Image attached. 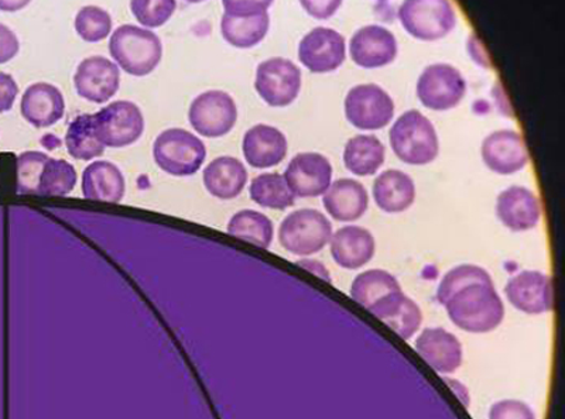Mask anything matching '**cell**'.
Returning <instances> with one entry per match:
<instances>
[{
    "label": "cell",
    "instance_id": "5b68a950",
    "mask_svg": "<svg viewBox=\"0 0 565 419\" xmlns=\"http://www.w3.org/2000/svg\"><path fill=\"white\" fill-rule=\"evenodd\" d=\"M332 237V225L324 214L316 210L292 212L281 222L280 245L296 256L318 254Z\"/></svg>",
    "mask_w": 565,
    "mask_h": 419
},
{
    "label": "cell",
    "instance_id": "60d3db41",
    "mask_svg": "<svg viewBox=\"0 0 565 419\" xmlns=\"http://www.w3.org/2000/svg\"><path fill=\"white\" fill-rule=\"evenodd\" d=\"M19 49L18 35L8 26L0 23V64L8 63L10 60L17 57Z\"/></svg>",
    "mask_w": 565,
    "mask_h": 419
},
{
    "label": "cell",
    "instance_id": "d6986e66",
    "mask_svg": "<svg viewBox=\"0 0 565 419\" xmlns=\"http://www.w3.org/2000/svg\"><path fill=\"white\" fill-rule=\"evenodd\" d=\"M416 351L424 362L440 375H451L462 363L461 342L443 327L424 330L417 337Z\"/></svg>",
    "mask_w": 565,
    "mask_h": 419
},
{
    "label": "cell",
    "instance_id": "2e32d148",
    "mask_svg": "<svg viewBox=\"0 0 565 419\" xmlns=\"http://www.w3.org/2000/svg\"><path fill=\"white\" fill-rule=\"evenodd\" d=\"M119 80L118 65L100 55L85 58L74 75V85L79 97L95 104L108 103L118 93Z\"/></svg>",
    "mask_w": 565,
    "mask_h": 419
},
{
    "label": "cell",
    "instance_id": "5bb4252c",
    "mask_svg": "<svg viewBox=\"0 0 565 419\" xmlns=\"http://www.w3.org/2000/svg\"><path fill=\"white\" fill-rule=\"evenodd\" d=\"M285 180L292 195L316 198L330 189L332 165L320 153H300L287 165Z\"/></svg>",
    "mask_w": 565,
    "mask_h": 419
},
{
    "label": "cell",
    "instance_id": "8992f818",
    "mask_svg": "<svg viewBox=\"0 0 565 419\" xmlns=\"http://www.w3.org/2000/svg\"><path fill=\"white\" fill-rule=\"evenodd\" d=\"M271 2H224L221 32L234 47L250 49L269 32Z\"/></svg>",
    "mask_w": 565,
    "mask_h": 419
},
{
    "label": "cell",
    "instance_id": "6da1fadb",
    "mask_svg": "<svg viewBox=\"0 0 565 419\" xmlns=\"http://www.w3.org/2000/svg\"><path fill=\"white\" fill-rule=\"evenodd\" d=\"M454 325L469 333L497 330L504 318L502 298L493 282H472L444 302Z\"/></svg>",
    "mask_w": 565,
    "mask_h": 419
},
{
    "label": "cell",
    "instance_id": "603a6c76",
    "mask_svg": "<svg viewBox=\"0 0 565 419\" xmlns=\"http://www.w3.org/2000/svg\"><path fill=\"white\" fill-rule=\"evenodd\" d=\"M23 118L35 128H49L63 118L65 103L62 90L52 84L30 85L20 105Z\"/></svg>",
    "mask_w": 565,
    "mask_h": 419
},
{
    "label": "cell",
    "instance_id": "f6af8a7d",
    "mask_svg": "<svg viewBox=\"0 0 565 419\" xmlns=\"http://www.w3.org/2000/svg\"><path fill=\"white\" fill-rule=\"evenodd\" d=\"M28 2H0V10H8V12H14V10L26 7Z\"/></svg>",
    "mask_w": 565,
    "mask_h": 419
},
{
    "label": "cell",
    "instance_id": "f35d334b",
    "mask_svg": "<svg viewBox=\"0 0 565 419\" xmlns=\"http://www.w3.org/2000/svg\"><path fill=\"white\" fill-rule=\"evenodd\" d=\"M489 419H536V416L526 402L503 400L493 404Z\"/></svg>",
    "mask_w": 565,
    "mask_h": 419
},
{
    "label": "cell",
    "instance_id": "ba28073f",
    "mask_svg": "<svg viewBox=\"0 0 565 419\" xmlns=\"http://www.w3.org/2000/svg\"><path fill=\"white\" fill-rule=\"evenodd\" d=\"M95 133L109 148H125L143 135L145 119L140 109L129 100H116L94 115Z\"/></svg>",
    "mask_w": 565,
    "mask_h": 419
},
{
    "label": "cell",
    "instance_id": "277c9868",
    "mask_svg": "<svg viewBox=\"0 0 565 419\" xmlns=\"http://www.w3.org/2000/svg\"><path fill=\"white\" fill-rule=\"evenodd\" d=\"M203 140L184 129H169L159 135L153 146L156 163L166 173L175 176L193 175L204 164Z\"/></svg>",
    "mask_w": 565,
    "mask_h": 419
},
{
    "label": "cell",
    "instance_id": "e575fe53",
    "mask_svg": "<svg viewBox=\"0 0 565 419\" xmlns=\"http://www.w3.org/2000/svg\"><path fill=\"white\" fill-rule=\"evenodd\" d=\"M49 155L40 151H26L17 160V191L22 195H39L40 179Z\"/></svg>",
    "mask_w": 565,
    "mask_h": 419
},
{
    "label": "cell",
    "instance_id": "7402d4cb",
    "mask_svg": "<svg viewBox=\"0 0 565 419\" xmlns=\"http://www.w3.org/2000/svg\"><path fill=\"white\" fill-rule=\"evenodd\" d=\"M242 149L249 165L255 169H270L285 160L287 139L274 126L256 125L246 131Z\"/></svg>",
    "mask_w": 565,
    "mask_h": 419
},
{
    "label": "cell",
    "instance_id": "ffe728a7",
    "mask_svg": "<svg viewBox=\"0 0 565 419\" xmlns=\"http://www.w3.org/2000/svg\"><path fill=\"white\" fill-rule=\"evenodd\" d=\"M497 215L508 229L524 232L537 226L542 218V206L532 191L514 185L499 194Z\"/></svg>",
    "mask_w": 565,
    "mask_h": 419
},
{
    "label": "cell",
    "instance_id": "83f0119b",
    "mask_svg": "<svg viewBox=\"0 0 565 419\" xmlns=\"http://www.w3.org/2000/svg\"><path fill=\"white\" fill-rule=\"evenodd\" d=\"M83 194L87 200L120 202L125 195L124 174L108 161H95L84 170Z\"/></svg>",
    "mask_w": 565,
    "mask_h": 419
},
{
    "label": "cell",
    "instance_id": "1f68e13d",
    "mask_svg": "<svg viewBox=\"0 0 565 419\" xmlns=\"http://www.w3.org/2000/svg\"><path fill=\"white\" fill-rule=\"evenodd\" d=\"M228 234L267 249L274 240V224L260 212L245 210L232 216Z\"/></svg>",
    "mask_w": 565,
    "mask_h": 419
},
{
    "label": "cell",
    "instance_id": "f546056e",
    "mask_svg": "<svg viewBox=\"0 0 565 419\" xmlns=\"http://www.w3.org/2000/svg\"><path fill=\"white\" fill-rule=\"evenodd\" d=\"M401 284L391 272L375 269L362 272L356 276L351 286L352 300L358 304L370 310L383 297L392 294V292L401 291Z\"/></svg>",
    "mask_w": 565,
    "mask_h": 419
},
{
    "label": "cell",
    "instance_id": "7bdbcfd3",
    "mask_svg": "<svg viewBox=\"0 0 565 419\" xmlns=\"http://www.w3.org/2000/svg\"><path fill=\"white\" fill-rule=\"evenodd\" d=\"M299 266L305 267V269L312 272L318 277H321L322 280L331 282L330 271L327 270V267L322 265L321 261L318 260H300Z\"/></svg>",
    "mask_w": 565,
    "mask_h": 419
},
{
    "label": "cell",
    "instance_id": "d590c367",
    "mask_svg": "<svg viewBox=\"0 0 565 419\" xmlns=\"http://www.w3.org/2000/svg\"><path fill=\"white\" fill-rule=\"evenodd\" d=\"M75 30L85 42L97 43L108 37L113 30V18L103 8L85 7L75 18Z\"/></svg>",
    "mask_w": 565,
    "mask_h": 419
},
{
    "label": "cell",
    "instance_id": "484cf974",
    "mask_svg": "<svg viewBox=\"0 0 565 419\" xmlns=\"http://www.w3.org/2000/svg\"><path fill=\"white\" fill-rule=\"evenodd\" d=\"M373 198L387 214L405 212L416 198L415 181L401 170L383 171L373 184Z\"/></svg>",
    "mask_w": 565,
    "mask_h": 419
},
{
    "label": "cell",
    "instance_id": "3957f363",
    "mask_svg": "<svg viewBox=\"0 0 565 419\" xmlns=\"http://www.w3.org/2000/svg\"><path fill=\"white\" fill-rule=\"evenodd\" d=\"M109 52L126 73L143 77L158 67L163 47L150 30L125 24L110 35Z\"/></svg>",
    "mask_w": 565,
    "mask_h": 419
},
{
    "label": "cell",
    "instance_id": "d6a6232c",
    "mask_svg": "<svg viewBox=\"0 0 565 419\" xmlns=\"http://www.w3.org/2000/svg\"><path fill=\"white\" fill-rule=\"evenodd\" d=\"M250 198L264 208L279 211L290 208L296 201L285 176L277 173L257 175L250 184Z\"/></svg>",
    "mask_w": 565,
    "mask_h": 419
},
{
    "label": "cell",
    "instance_id": "8fae6325",
    "mask_svg": "<svg viewBox=\"0 0 565 419\" xmlns=\"http://www.w3.org/2000/svg\"><path fill=\"white\" fill-rule=\"evenodd\" d=\"M255 88L267 105L282 108L299 97L301 71L290 60H266L257 67Z\"/></svg>",
    "mask_w": 565,
    "mask_h": 419
},
{
    "label": "cell",
    "instance_id": "d4e9b609",
    "mask_svg": "<svg viewBox=\"0 0 565 419\" xmlns=\"http://www.w3.org/2000/svg\"><path fill=\"white\" fill-rule=\"evenodd\" d=\"M370 205L366 189L356 180L341 179L332 183L324 194V206L335 221L360 219Z\"/></svg>",
    "mask_w": 565,
    "mask_h": 419
},
{
    "label": "cell",
    "instance_id": "9c48e42d",
    "mask_svg": "<svg viewBox=\"0 0 565 419\" xmlns=\"http://www.w3.org/2000/svg\"><path fill=\"white\" fill-rule=\"evenodd\" d=\"M395 104L380 85L362 84L353 87L345 98L348 122L362 130H377L391 123Z\"/></svg>",
    "mask_w": 565,
    "mask_h": 419
},
{
    "label": "cell",
    "instance_id": "836d02e7",
    "mask_svg": "<svg viewBox=\"0 0 565 419\" xmlns=\"http://www.w3.org/2000/svg\"><path fill=\"white\" fill-rule=\"evenodd\" d=\"M77 184V173L73 165L65 160L50 159L40 179L39 195L65 196Z\"/></svg>",
    "mask_w": 565,
    "mask_h": 419
},
{
    "label": "cell",
    "instance_id": "30bf717a",
    "mask_svg": "<svg viewBox=\"0 0 565 419\" xmlns=\"http://www.w3.org/2000/svg\"><path fill=\"white\" fill-rule=\"evenodd\" d=\"M466 93V79L450 64H433L423 71L417 80V97L427 109L456 108Z\"/></svg>",
    "mask_w": 565,
    "mask_h": 419
},
{
    "label": "cell",
    "instance_id": "52a82bcc",
    "mask_svg": "<svg viewBox=\"0 0 565 419\" xmlns=\"http://www.w3.org/2000/svg\"><path fill=\"white\" fill-rule=\"evenodd\" d=\"M398 19L413 37L434 42L452 32L457 17L450 3L443 0H412L398 9Z\"/></svg>",
    "mask_w": 565,
    "mask_h": 419
},
{
    "label": "cell",
    "instance_id": "7c38bea8",
    "mask_svg": "<svg viewBox=\"0 0 565 419\" xmlns=\"http://www.w3.org/2000/svg\"><path fill=\"white\" fill-rule=\"evenodd\" d=\"M189 119L201 136L221 138L234 129L238 119V108L231 95L222 90H209L193 100Z\"/></svg>",
    "mask_w": 565,
    "mask_h": 419
},
{
    "label": "cell",
    "instance_id": "4fadbf2b",
    "mask_svg": "<svg viewBox=\"0 0 565 419\" xmlns=\"http://www.w3.org/2000/svg\"><path fill=\"white\" fill-rule=\"evenodd\" d=\"M344 35L334 29L316 28L302 37L299 58L311 73L326 74L340 68L345 62Z\"/></svg>",
    "mask_w": 565,
    "mask_h": 419
},
{
    "label": "cell",
    "instance_id": "b9f144b4",
    "mask_svg": "<svg viewBox=\"0 0 565 419\" xmlns=\"http://www.w3.org/2000/svg\"><path fill=\"white\" fill-rule=\"evenodd\" d=\"M341 2H301V7L309 12L310 17L316 19H328L334 17Z\"/></svg>",
    "mask_w": 565,
    "mask_h": 419
},
{
    "label": "cell",
    "instance_id": "9a60e30c",
    "mask_svg": "<svg viewBox=\"0 0 565 419\" xmlns=\"http://www.w3.org/2000/svg\"><path fill=\"white\" fill-rule=\"evenodd\" d=\"M504 294H507L509 302L524 314L540 315L553 310L552 279L544 272H519L508 281L507 287H504Z\"/></svg>",
    "mask_w": 565,
    "mask_h": 419
},
{
    "label": "cell",
    "instance_id": "ab89813d",
    "mask_svg": "<svg viewBox=\"0 0 565 419\" xmlns=\"http://www.w3.org/2000/svg\"><path fill=\"white\" fill-rule=\"evenodd\" d=\"M18 94L19 87L12 75L0 73V114L13 108Z\"/></svg>",
    "mask_w": 565,
    "mask_h": 419
},
{
    "label": "cell",
    "instance_id": "4316f807",
    "mask_svg": "<svg viewBox=\"0 0 565 419\" xmlns=\"http://www.w3.org/2000/svg\"><path fill=\"white\" fill-rule=\"evenodd\" d=\"M246 183L247 171L238 159L222 155L205 166V189L216 198H236L244 191Z\"/></svg>",
    "mask_w": 565,
    "mask_h": 419
},
{
    "label": "cell",
    "instance_id": "8d00e7d4",
    "mask_svg": "<svg viewBox=\"0 0 565 419\" xmlns=\"http://www.w3.org/2000/svg\"><path fill=\"white\" fill-rule=\"evenodd\" d=\"M472 282H493L491 276L486 269L482 267L473 266V265H462L456 267L447 272L446 276L443 277L440 286H438L437 290V301L444 305V302L450 298L454 292L463 289Z\"/></svg>",
    "mask_w": 565,
    "mask_h": 419
},
{
    "label": "cell",
    "instance_id": "74e56055",
    "mask_svg": "<svg viewBox=\"0 0 565 419\" xmlns=\"http://www.w3.org/2000/svg\"><path fill=\"white\" fill-rule=\"evenodd\" d=\"M177 8L173 0L168 2H132L130 9L143 26L160 28L171 18Z\"/></svg>",
    "mask_w": 565,
    "mask_h": 419
},
{
    "label": "cell",
    "instance_id": "7a4b0ae2",
    "mask_svg": "<svg viewBox=\"0 0 565 419\" xmlns=\"http://www.w3.org/2000/svg\"><path fill=\"white\" fill-rule=\"evenodd\" d=\"M388 139L398 160L406 164H430L440 151L437 131L433 123L415 109L407 110L396 120L388 133Z\"/></svg>",
    "mask_w": 565,
    "mask_h": 419
},
{
    "label": "cell",
    "instance_id": "4dcf8cb0",
    "mask_svg": "<svg viewBox=\"0 0 565 419\" xmlns=\"http://www.w3.org/2000/svg\"><path fill=\"white\" fill-rule=\"evenodd\" d=\"M65 146L71 158L77 160H93L104 154L105 146L95 133L94 115H79L71 122Z\"/></svg>",
    "mask_w": 565,
    "mask_h": 419
},
{
    "label": "cell",
    "instance_id": "f1b7e54d",
    "mask_svg": "<svg viewBox=\"0 0 565 419\" xmlns=\"http://www.w3.org/2000/svg\"><path fill=\"white\" fill-rule=\"evenodd\" d=\"M385 155V146L376 136L360 135L348 140L344 163L352 174L367 176L381 169Z\"/></svg>",
    "mask_w": 565,
    "mask_h": 419
},
{
    "label": "cell",
    "instance_id": "44dd1931",
    "mask_svg": "<svg viewBox=\"0 0 565 419\" xmlns=\"http://www.w3.org/2000/svg\"><path fill=\"white\" fill-rule=\"evenodd\" d=\"M377 320L385 322L402 340H412L423 322L420 307L403 291L392 292L367 310Z\"/></svg>",
    "mask_w": 565,
    "mask_h": 419
},
{
    "label": "cell",
    "instance_id": "ac0fdd59",
    "mask_svg": "<svg viewBox=\"0 0 565 419\" xmlns=\"http://www.w3.org/2000/svg\"><path fill=\"white\" fill-rule=\"evenodd\" d=\"M482 159L493 173L509 175L526 166L529 153L522 135L514 130H498L483 140Z\"/></svg>",
    "mask_w": 565,
    "mask_h": 419
},
{
    "label": "cell",
    "instance_id": "cb8c5ba5",
    "mask_svg": "<svg viewBox=\"0 0 565 419\" xmlns=\"http://www.w3.org/2000/svg\"><path fill=\"white\" fill-rule=\"evenodd\" d=\"M331 255L342 269L356 270L375 256V239L361 226H345L331 237Z\"/></svg>",
    "mask_w": 565,
    "mask_h": 419
},
{
    "label": "cell",
    "instance_id": "ee69618b",
    "mask_svg": "<svg viewBox=\"0 0 565 419\" xmlns=\"http://www.w3.org/2000/svg\"><path fill=\"white\" fill-rule=\"evenodd\" d=\"M443 380L446 382L448 387L457 394L458 400L461 401L463 406L469 407L468 388L463 386L462 383L456 380V378L444 377Z\"/></svg>",
    "mask_w": 565,
    "mask_h": 419
},
{
    "label": "cell",
    "instance_id": "e0dca14e",
    "mask_svg": "<svg viewBox=\"0 0 565 419\" xmlns=\"http://www.w3.org/2000/svg\"><path fill=\"white\" fill-rule=\"evenodd\" d=\"M352 62L362 68H380L395 62L397 42L395 34L377 24L358 30L350 45Z\"/></svg>",
    "mask_w": 565,
    "mask_h": 419
}]
</instances>
